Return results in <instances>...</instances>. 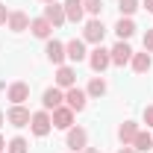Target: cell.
<instances>
[{
	"label": "cell",
	"mask_w": 153,
	"mask_h": 153,
	"mask_svg": "<svg viewBox=\"0 0 153 153\" xmlns=\"http://www.w3.org/2000/svg\"><path fill=\"white\" fill-rule=\"evenodd\" d=\"M118 153H138V150H135V147H130V144H121V150H118Z\"/></svg>",
	"instance_id": "f1b7e54d"
},
{
	"label": "cell",
	"mask_w": 153,
	"mask_h": 153,
	"mask_svg": "<svg viewBox=\"0 0 153 153\" xmlns=\"http://www.w3.org/2000/svg\"><path fill=\"white\" fill-rule=\"evenodd\" d=\"M76 85V71L71 68V65H59L56 68V88H74Z\"/></svg>",
	"instance_id": "30bf717a"
},
{
	"label": "cell",
	"mask_w": 153,
	"mask_h": 153,
	"mask_svg": "<svg viewBox=\"0 0 153 153\" xmlns=\"http://www.w3.org/2000/svg\"><path fill=\"white\" fill-rule=\"evenodd\" d=\"M130 65H133L135 74H147V71H150V65H153V59H150V53L144 50V53H133Z\"/></svg>",
	"instance_id": "ffe728a7"
},
{
	"label": "cell",
	"mask_w": 153,
	"mask_h": 153,
	"mask_svg": "<svg viewBox=\"0 0 153 153\" xmlns=\"http://www.w3.org/2000/svg\"><path fill=\"white\" fill-rule=\"evenodd\" d=\"M85 94H88V97H103V94H106V79H103V76H91Z\"/></svg>",
	"instance_id": "44dd1931"
},
{
	"label": "cell",
	"mask_w": 153,
	"mask_h": 153,
	"mask_svg": "<svg viewBox=\"0 0 153 153\" xmlns=\"http://www.w3.org/2000/svg\"><path fill=\"white\" fill-rule=\"evenodd\" d=\"M6 21H9V9H6V6H3V3H0V27H3V24H6Z\"/></svg>",
	"instance_id": "83f0119b"
},
{
	"label": "cell",
	"mask_w": 153,
	"mask_h": 153,
	"mask_svg": "<svg viewBox=\"0 0 153 153\" xmlns=\"http://www.w3.org/2000/svg\"><path fill=\"white\" fill-rule=\"evenodd\" d=\"M74 109H68V106H65V103H62V106H59V109H53V112H50V118H53V127H56V130H71V127H74Z\"/></svg>",
	"instance_id": "5b68a950"
},
{
	"label": "cell",
	"mask_w": 153,
	"mask_h": 153,
	"mask_svg": "<svg viewBox=\"0 0 153 153\" xmlns=\"http://www.w3.org/2000/svg\"><path fill=\"white\" fill-rule=\"evenodd\" d=\"M6 150H9V153H27V150H30V144H27V138L15 135V138L6 141Z\"/></svg>",
	"instance_id": "cb8c5ba5"
},
{
	"label": "cell",
	"mask_w": 153,
	"mask_h": 153,
	"mask_svg": "<svg viewBox=\"0 0 153 153\" xmlns=\"http://www.w3.org/2000/svg\"><path fill=\"white\" fill-rule=\"evenodd\" d=\"M82 153H100V150H97V147H85Z\"/></svg>",
	"instance_id": "1f68e13d"
},
{
	"label": "cell",
	"mask_w": 153,
	"mask_h": 153,
	"mask_svg": "<svg viewBox=\"0 0 153 153\" xmlns=\"http://www.w3.org/2000/svg\"><path fill=\"white\" fill-rule=\"evenodd\" d=\"M6 150V138H3V135H0V153Z\"/></svg>",
	"instance_id": "4dcf8cb0"
},
{
	"label": "cell",
	"mask_w": 153,
	"mask_h": 153,
	"mask_svg": "<svg viewBox=\"0 0 153 153\" xmlns=\"http://www.w3.org/2000/svg\"><path fill=\"white\" fill-rule=\"evenodd\" d=\"M3 121H6V115H3V109H0V127H3Z\"/></svg>",
	"instance_id": "d6a6232c"
},
{
	"label": "cell",
	"mask_w": 153,
	"mask_h": 153,
	"mask_svg": "<svg viewBox=\"0 0 153 153\" xmlns=\"http://www.w3.org/2000/svg\"><path fill=\"white\" fill-rule=\"evenodd\" d=\"M141 118H144V124L153 130V106H144V115H141Z\"/></svg>",
	"instance_id": "484cf974"
},
{
	"label": "cell",
	"mask_w": 153,
	"mask_h": 153,
	"mask_svg": "<svg viewBox=\"0 0 153 153\" xmlns=\"http://www.w3.org/2000/svg\"><path fill=\"white\" fill-rule=\"evenodd\" d=\"M130 147H135L138 153H141V150H150V147H153V135L144 133V130H138V135H135V141L130 144Z\"/></svg>",
	"instance_id": "7402d4cb"
},
{
	"label": "cell",
	"mask_w": 153,
	"mask_h": 153,
	"mask_svg": "<svg viewBox=\"0 0 153 153\" xmlns=\"http://www.w3.org/2000/svg\"><path fill=\"white\" fill-rule=\"evenodd\" d=\"M141 9H147V12H153V0H141Z\"/></svg>",
	"instance_id": "f546056e"
},
{
	"label": "cell",
	"mask_w": 153,
	"mask_h": 153,
	"mask_svg": "<svg viewBox=\"0 0 153 153\" xmlns=\"http://www.w3.org/2000/svg\"><path fill=\"white\" fill-rule=\"evenodd\" d=\"M65 53H68L71 62H82V59H88V53H85V41H82V38L68 41V44H65Z\"/></svg>",
	"instance_id": "9a60e30c"
},
{
	"label": "cell",
	"mask_w": 153,
	"mask_h": 153,
	"mask_svg": "<svg viewBox=\"0 0 153 153\" xmlns=\"http://www.w3.org/2000/svg\"><path fill=\"white\" fill-rule=\"evenodd\" d=\"M65 141H68V147H71L74 153H82L85 147H88V133H85V127H71Z\"/></svg>",
	"instance_id": "277c9868"
},
{
	"label": "cell",
	"mask_w": 153,
	"mask_h": 153,
	"mask_svg": "<svg viewBox=\"0 0 153 153\" xmlns=\"http://www.w3.org/2000/svg\"><path fill=\"white\" fill-rule=\"evenodd\" d=\"M6 97L12 100V106H21L24 100H30V85L18 79V82H12V85H9V91H6Z\"/></svg>",
	"instance_id": "4fadbf2b"
},
{
	"label": "cell",
	"mask_w": 153,
	"mask_h": 153,
	"mask_svg": "<svg viewBox=\"0 0 153 153\" xmlns=\"http://www.w3.org/2000/svg\"><path fill=\"white\" fill-rule=\"evenodd\" d=\"M118 9H121V18H133L135 12L141 9V0H121Z\"/></svg>",
	"instance_id": "603a6c76"
},
{
	"label": "cell",
	"mask_w": 153,
	"mask_h": 153,
	"mask_svg": "<svg viewBox=\"0 0 153 153\" xmlns=\"http://www.w3.org/2000/svg\"><path fill=\"white\" fill-rule=\"evenodd\" d=\"M103 36H106V27H103L100 18L85 21V27H82V41H88V44H103Z\"/></svg>",
	"instance_id": "7a4b0ae2"
},
{
	"label": "cell",
	"mask_w": 153,
	"mask_h": 153,
	"mask_svg": "<svg viewBox=\"0 0 153 153\" xmlns=\"http://www.w3.org/2000/svg\"><path fill=\"white\" fill-rule=\"evenodd\" d=\"M85 103H88V94L82 91V88H65V106L68 109H74V112H82L85 109Z\"/></svg>",
	"instance_id": "8992f818"
},
{
	"label": "cell",
	"mask_w": 153,
	"mask_h": 153,
	"mask_svg": "<svg viewBox=\"0 0 153 153\" xmlns=\"http://www.w3.org/2000/svg\"><path fill=\"white\" fill-rule=\"evenodd\" d=\"M44 53H47V59L53 62V65H65V59H68V53H65V44L62 41H56V38H47V47H44Z\"/></svg>",
	"instance_id": "9c48e42d"
},
{
	"label": "cell",
	"mask_w": 153,
	"mask_h": 153,
	"mask_svg": "<svg viewBox=\"0 0 153 153\" xmlns=\"http://www.w3.org/2000/svg\"><path fill=\"white\" fill-rule=\"evenodd\" d=\"M82 9L88 12V15H100V9H103V0H82Z\"/></svg>",
	"instance_id": "d4e9b609"
},
{
	"label": "cell",
	"mask_w": 153,
	"mask_h": 153,
	"mask_svg": "<svg viewBox=\"0 0 153 153\" xmlns=\"http://www.w3.org/2000/svg\"><path fill=\"white\" fill-rule=\"evenodd\" d=\"M44 18L53 24V30L62 27V24L68 21V18H65V6H62V3H47V6H44Z\"/></svg>",
	"instance_id": "5bb4252c"
},
{
	"label": "cell",
	"mask_w": 153,
	"mask_h": 153,
	"mask_svg": "<svg viewBox=\"0 0 153 153\" xmlns=\"http://www.w3.org/2000/svg\"><path fill=\"white\" fill-rule=\"evenodd\" d=\"M30 130H33V135L44 138V135L53 130V118H50V112H47V109H41V112H33V118H30Z\"/></svg>",
	"instance_id": "6da1fadb"
},
{
	"label": "cell",
	"mask_w": 153,
	"mask_h": 153,
	"mask_svg": "<svg viewBox=\"0 0 153 153\" xmlns=\"http://www.w3.org/2000/svg\"><path fill=\"white\" fill-rule=\"evenodd\" d=\"M115 36H118V41L133 38V36H135V21H133V18H121L118 24H115Z\"/></svg>",
	"instance_id": "ac0fdd59"
},
{
	"label": "cell",
	"mask_w": 153,
	"mask_h": 153,
	"mask_svg": "<svg viewBox=\"0 0 153 153\" xmlns=\"http://www.w3.org/2000/svg\"><path fill=\"white\" fill-rule=\"evenodd\" d=\"M62 103H65V91H62V88H56V85H53V88H47V91L41 94V106H44L47 112L59 109Z\"/></svg>",
	"instance_id": "8fae6325"
},
{
	"label": "cell",
	"mask_w": 153,
	"mask_h": 153,
	"mask_svg": "<svg viewBox=\"0 0 153 153\" xmlns=\"http://www.w3.org/2000/svg\"><path fill=\"white\" fill-rule=\"evenodd\" d=\"M30 33L36 38H44V41H47V38H53V24L44 18V15H41V18H33L30 21Z\"/></svg>",
	"instance_id": "7c38bea8"
},
{
	"label": "cell",
	"mask_w": 153,
	"mask_h": 153,
	"mask_svg": "<svg viewBox=\"0 0 153 153\" xmlns=\"http://www.w3.org/2000/svg\"><path fill=\"white\" fill-rule=\"evenodd\" d=\"M62 6H65V18H68V21H74V24H79V21L85 18V9H82V0H65Z\"/></svg>",
	"instance_id": "2e32d148"
},
{
	"label": "cell",
	"mask_w": 153,
	"mask_h": 153,
	"mask_svg": "<svg viewBox=\"0 0 153 153\" xmlns=\"http://www.w3.org/2000/svg\"><path fill=\"white\" fill-rule=\"evenodd\" d=\"M41 3H56V0H41Z\"/></svg>",
	"instance_id": "836d02e7"
},
{
	"label": "cell",
	"mask_w": 153,
	"mask_h": 153,
	"mask_svg": "<svg viewBox=\"0 0 153 153\" xmlns=\"http://www.w3.org/2000/svg\"><path fill=\"white\" fill-rule=\"evenodd\" d=\"M135 135H138V124H135V121H124V124L118 127V138H121V144H133Z\"/></svg>",
	"instance_id": "e0dca14e"
},
{
	"label": "cell",
	"mask_w": 153,
	"mask_h": 153,
	"mask_svg": "<svg viewBox=\"0 0 153 153\" xmlns=\"http://www.w3.org/2000/svg\"><path fill=\"white\" fill-rule=\"evenodd\" d=\"M109 56H112V65H127L133 59V47L127 41H115L112 47H109Z\"/></svg>",
	"instance_id": "ba28073f"
},
{
	"label": "cell",
	"mask_w": 153,
	"mask_h": 153,
	"mask_svg": "<svg viewBox=\"0 0 153 153\" xmlns=\"http://www.w3.org/2000/svg\"><path fill=\"white\" fill-rule=\"evenodd\" d=\"M144 50H147V53H153V30H147V33H144Z\"/></svg>",
	"instance_id": "4316f807"
},
{
	"label": "cell",
	"mask_w": 153,
	"mask_h": 153,
	"mask_svg": "<svg viewBox=\"0 0 153 153\" xmlns=\"http://www.w3.org/2000/svg\"><path fill=\"white\" fill-rule=\"evenodd\" d=\"M88 65H91V71H94V74H103V71L112 65V56H109V50H106L103 44H97L94 50L88 53Z\"/></svg>",
	"instance_id": "3957f363"
},
{
	"label": "cell",
	"mask_w": 153,
	"mask_h": 153,
	"mask_svg": "<svg viewBox=\"0 0 153 153\" xmlns=\"http://www.w3.org/2000/svg\"><path fill=\"white\" fill-rule=\"evenodd\" d=\"M30 118L33 112L21 103V106H9V112H6V121L12 124V127H30Z\"/></svg>",
	"instance_id": "52a82bcc"
},
{
	"label": "cell",
	"mask_w": 153,
	"mask_h": 153,
	"mask_svg": "<svg viewBox=\"0 0 153 153\" xmlns=\"http://www.w3.org/2000/svg\"><path fill=\"white\" fill-rule=\"evenodd\" d=\"M9 30L12 33H24V30H30V18H27V12H9Z\"/></svg>",
	"instance_id": "d6986e66"
}]
</instances>
